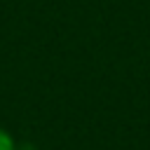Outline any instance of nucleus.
Segmentation results:
<instances>
[{"label": "nucleus", "instance_id": "f257e3e1", "mask_svg": "<svg viewBox=\"0 0 150 150\" xmlns=\"http://www.w3.org/2000/svg\"><path fill=\"white\" fill-rule=\"evenodd\" d=\"M0 150H16V143H14V138L5 131V129H0Z\"/></svg>", "mask_w": 150, "mask_h": 150}]
</instances>
